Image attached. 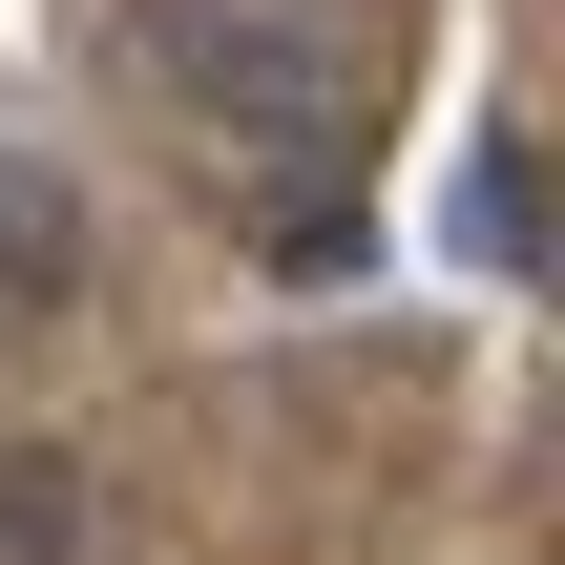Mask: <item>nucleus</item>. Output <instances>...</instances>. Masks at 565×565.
I'll return each instance as SVG.
<instances>
[{
	"instance_id": "nucleus-2",
	"label": "nucleus",
	"mask_w": 565,
	"mask_h": 565,
	"mask_svg": "<svg viewBox=\"0 0 565 565\" xmlns=\"http://www.w3.org/2000/svg\"><path fill=\"white\" fill-rule=\"evenodd\" d=\"M63 273H84V210H63V189H42V168L0 147V315H42Z\"/></svg>"
},
{
	"instance_id": "nucleus-1",
	"label": "nucleus",
	"mask_w": 565,
	"mask_h": 565,
	"mask_svg": "<svg viewBox=\"0 0 565 565\" xmlns=\"http://www.w3.org/2000/svg\"><path fill=\"white\" fill-rule=\"evenodd\" d=\"M126 84L210 147V189L273 210L294 273L356 252V168H377V42L335 0H126Z\"/></svg>"
}]
</instances>
